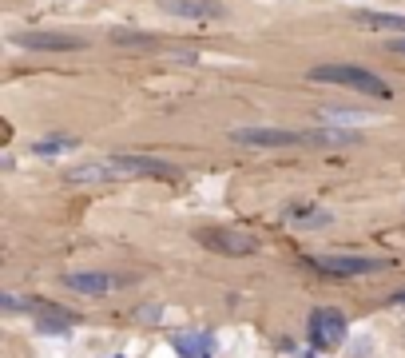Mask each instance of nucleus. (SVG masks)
Masks as SVG:
<instances>
[{
    "label": "nucleus",
    "instance_id": "nucleus-7",
    "mask_svg": "<svg viewBox=\"0 0 405 358\" xmlns=\"http://www.w3.org/2000/svg\"><path fill=\"white\" fill-rule=\"evenodd\" d=\"M163 13L187 16V20H219V16H227V8L219 0H163Z\"/></svg>",
    "mask_w": 405,
    "mask_h": 358
},
{
    "label": "nucleus",
    "instance_id": "nucleus-9",
    "mask_svg": "<svg viewBox=\"0 0 405 358\" xmlns=\"http://www.w3.org/2000/svg\"><path fill=\"white\" fill-rule=\"evenodd\" d=\"M354 25L374 28V32H405V16H397V13H354Z\"/></svg>",
    "mask_w": 405,
    "mask_h": 358
},
{
    "label": "nucleus",
    "instance_id": "nucleus-15",
    "mask_svg": "<svg viewBox=\"0 0 405 358\" xmlns=\"http://www.w3.org/2000/svg\"><path fill=\"white\" fill-rule=\"evenodd\" d=\"M390 48H393V52H402V56H405V36H402V40H393Z\"/></svg>",
    "mask_w": 405,
    "mask_h": 358
},
{
    "label": "nucleus",
    "instance_id": "nucleus-5",
    "mask_svg": "<svg viewBox=\"0 0 405 358\" xmlns=\"http://www.w3.org/2000/svg\"><path fill=\"white\" fill-rule=\"evenodd\" d=\"M310 263L326 275H374V271H381V259H362V255H310Z\"/></svg>",
    "mask_w": 405,
    "mask_h": 358
},
{
    "label": "nucleus",
    "instance_id": "nucleus-16",
    "mask_svg": "<svg viewBox=\"0 0 405 358\" xmlns=\"http://www.w3.org/2000/svg\"><path fill=\"white\" fill-rule=\"evenodd\" d=\"M393 303H405V295H393Z\"/></svg>",
    "mask_w": 405,
    "mask_h": 358
},
{
    "label": "nucleus",
    "instance_id": "nucleus-4",
    "mask_svg": "<svg viewBox=\"0 0 405 358\" xmlns=\"http://www.w3.org/2000/svg\"><path fill=\"white\" fill-rule=\"evenodd\" d=\"M310 136L302 132H283V128H239L234 132V144H246V148H294Z\"/></svg>",
    "mask_w": 405,
    "mask_h": 358
},
{
    "label": "nucleus",
    "instance_id": "nucleus-6",
    "mask_svg": "<svg viewBox=\"0 0 405 358\" xmlns=\"http://www.w3.org/2000/svg\"><path fill=\"white\" fill-rule=\"evenodd\" d=\"M16 44H20V48H32V52H80L84 48V40L68 36V32H20Z\"/></svg>",
    "mask_w": 405,
    "mask_h": 358
},
{
    "label": "nucleus",
    "instance_id": "nucleus-3",
    "mask_svg": "<svg viewBox=\"0 0 405 358\" xmlns=\"http://www.w3.org/2000/svg\"><path fill=\"white\" fill-rule=\"evenodd\" d=\"M342 334H346L342 310L322 307V310H314V315H310V343L318 346V350H334V346L342 343Z\"/></svg>",
    "mask_w": 405,
    "mask_h": 358
},
{
    "label": "nucleus",
    "instance_id": "nucleus-13",
    "mask_svg": "<svg viewBox=\"0 0 405 358\" xmlns=\"http://www.w3.org/2000/svg\"><path fill=\"white\" fill-rule=\"evenodd\" d=\"M72 144H76L72 136H52V139H36V144H32V151H36V156H56V151L72 148Z\"/></svg>",
    "mask_w": 405,
    "mask_h": 358
},
{
    "label": "nucleus",
    "instance_id": "nucleus-8",
    "mask_svg": "<svg viewBox=\"0 0 405 358\" xmlns=\"http://www.w3.org/2000/svg\"><path fill=\"white\" fill-rule=\"evenodd\" d=\"M203 243H215V251H227V255H250L258 247V239L239 231H203Z\"/></svg>",
    "mask_w": 405,
    "mask_h": 358
},
{
    "label": "nucleus",
    "instance_id": "nucleus-2",
    "mask_svg": "<svg viewBox=\"0 0 405 358\" xmlns=\"http://www.w3.org/2000/svg\"><path fill=\"white\" fill-rule=\"evenodd\" d=\"M108 163L115 167V175H163V179H179V167H175V163L155 160V156H132V151H115Z\"/></svg>",
    "mask_w": 405,
    "mask_h": 358
},
{
    "label": "nucleus",
    "instance_id": "nucleus-12",
    "mask_svg": "<svg viewBox=\"0 0 405 358\" xmlns=\"http://www.w3.org/2000/svg\"><path fill=\"white\" fill-rule=\"evenodd\" d=\"M108 175H115V167H111V163H84V167H76V172H68V184H87V179H108Z\"/></svg>",
    "mask_w": 405,
    "mask_h": 358
},
{
    "label": "nucleus",
    "instance_id": "nucleus-10",
    "mask_svg": "<svg viewBox=\"0 0 405 358\" xmlns=\"http://www.w3.org/2000/svg\"><path fill=\"white\" fill-rule=\"evenodd\" d=\"M64 287H72V291H80V295H104V291H111V279L108 275H64Z\"/></svg>",
    "mask_w": 405,
    "mask_h": 358
},
{
    "label": "nucleus",
    "instance_id": "nucleus-1",
    "mask_svg": "<svg viewBox=\"0 0 405 358\" xmlns=\"http://www.w3.org/2000/svg\"><path fill=\"white\" fill-rule=\"evenodd\" d=\"M310 80L338 84V88H350V92H362V96H378V99L393 96V88L381 76H374L369 68H357V64H318V68H310Z\"/></svg>",
    "mask_w": 405,
    "mask_h": 358
},
{
    "label": "nucleus",
    "instance_id": "nucleus-14",
    "mask_svg": "<svg viewBox=\"0 0 405 358\" xmlns=\"http://www.w3.org/2000/svg\"><path fill=\"white\" fill-rule=\"evenodd\" d=\"M111 40H115V44H151L155 36H148V32H123V28H115V32H111Z\"/></svg>",
    "mask_w": 405,
    "mask_h": 358
},
{
    "label": "nucleus",
    "instance_id": "nucleus-11",
    "mask_svg": "<svg viewBox=\"0 0 405 358\" xmlns=\"http://www.w3.org/2000/svg\"><path fill=\"white\" fill-rule=\"evenodd\" d=\"M286 219L294 223V227H326L330 215H326L322 207H290L286 211Z\"/></svg>",
    "mask_w": 405,
    "mask_h": 358
}]
</instances>
